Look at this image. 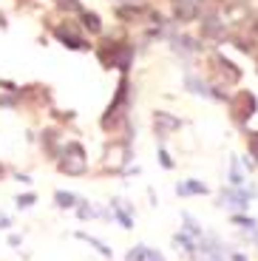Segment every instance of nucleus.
I'll return each instance as SVG.
<instances>
[{
    "label": "nucleus",
    "instance_id": "obj_16",
    "mask_svg": "<svg viewBox=\"0 0 258 261\" xmlns=\"http://www.w3.org/2000/svg\"><path fill=\"white\" fill-rule=\"evenodd\" d=\"M233 222H236V224H244L247 230H255V227H258V224H255V219H247V216H236Z\"/></svg>",
    "mask_w": 258,
    "mask_h": 261
},
{
    "label": "nucleus",
    "instance_id": "obj_18",
    "mask_svg": "<svg viewBox=\"0 0 258 261\" xmlns=\"http://www.w3.org/2000/svg\"><path fill=\"white\" fill-rule=\"evenodd\" d=\"M176 43H182V48H185V51H196V48H199V46H196V43H193L190 37H179Z\"/></svg>",
    "mask_w": 258,
    "mask_h": 261
},
{
    "label": "nucleus",
    "instance_id": "obj_10",
    "mask_svg": "<svg viewBox=\"0 0 258 261\" xmlns=\"http://www.w3.org/2000/svg\"><path fill=\"white\" fill-rule=\"evenodd\" d=\"M241 185H244V176H241L239 159H233V165H230V188H241Z\"/></svg>",
    "mask_w": 258,
    "mask_h": 261
},
{
    "label": "nucleus",
    "instance_id": "obj_14",
    "mask_svg": "<svg viewBox=\"0 0 258 261\" xmlns=\"http://www.w3.org/2000/svg\"><path fill=\"white\" fill-rule=\"evenodd\" d=\"M83 20H85V26H88L91 32H99V29H102V26H99V17H97L94 12H85V14H83Z\"/></svg>",
    "mask_w": 258,
    "mask_h": 261
},
{
    "label": "nucleus",
    "instance_id": "obj_8",
    "mask_svg": "<svg viewBox=\"0 0 258 261\" xmlns=\"http://www.w3.org/2000/svg\"><path fill=\"white\" fill-rule=\"evenodd\" d=\"M57 37L63 40V43H68V48H88V46H85V40L74 37V34L65 32V29H57Z\"/></svg>",
    "mask_w": 258,
    "mask_h": 261
},
{
    "label": "nucleus",
    "instance_id": "obj_2",
    "mask_svg": "<svg viewBox=\"0 0 258 261\" xmlns=\"http://www.w3.org/2000/svg\"><path fill=\"white\" fill-rule=\"evenodd\" d=\"M252 193L255 190H241V188H230L221 193V202L227 204V207H239V210H247V204H250Z\"/></svg>",
    "mask_w": 258,
    "mask_h": 261
},
{
    "label": "nucleus",
    "instance_id": "obj_25",
    "mask_svg": "<svg viewBox=\"0 0 258 261\" xmlns=\"http://www.w3.org/2000/svg\"><path fill=\"white\" fill-rule=\"evenodd\" d=\"M159 159H162V165H165V168H170V165H173V162H170V156H168V153H165V150H162V153H159Z\"/></svg>",
    "mask_w": 258,
    "mask_h": 261
},
{
    "label": "nucleus",
    "instance_id": "obj_20",
    "mask_svg": "<svg viewBox=\"0 0 258 261\" xmlns=\"http://www.w3.org/2000/svg\"><path fill=\"white\" fill-rule=\"evenodd\" d=\"M145 261H165V255L156 253V250H148V247H145Z\"/></svg>",
    "mask_w": 258,
    "mask_h": 261
},
{
    "label": "nucleus",
    "instance_id": "obj_15",
    "mask_svg": "<svg viewBox=\"0 0 258 261\" xmlns=\"http://www.w3.org/2000/svg\"><path fill=\"white\" fill-rule=\"evenodd\" d=\"M114 213H116V219L122 222V227H131V219H128V213H125V210L119 207V204H114Z\"/></svg>",
    "mask_w": 258,
    "mask_h": 261
},
{
    "label": "nucleus",
    "instance_id": "obj_17",
    "mask_svg": "<svg viewBox=\"0 0 258 261\" xmlns=\"http://www.w3.org/2000/svg\"><path fill=\"white\" fill-rule=\"evenodd\" d=\"M173 242H176V244H182V247H185L187 253H193V250H196V247H193V242H190V239H187V236H176Z\"/></svg>",
    "mask_w": 258,
    "mask_h": 261
},
{
    "label": "nucleus",
    "instance_id": "obj_26",
    "mask_svg": "<svg viewBox=\"0 0 258 261\" xmlns=\"http://www.w3.org/2000/svg\"><path fill=\"white\" fill-rule=\"evenodd\" d=\"M0 227H9V219H6V216H0Z\"/></svg>",
    "mask_w": 258,
    "mask_h": 261
},
{
    "label": "nucleus",
    "instance_id": "obj_3",
    "mask_svg": "<svg viewBox=\"0 0 258 261\" xmlns=\"http://www.w3.org/2000/svg\"><path fill=\"white\" fill-rule=\"evenodd\" d=\"M252 111H255V97L252 94H239L236 97V102H233V114H236V119L239 122H244V119H250L252 117Z\"/></svg>",
    "mask_w": 258,
    "mask_h": 261
},
{
    "label": "nucleus",
    "instance_id": "obj_6",
    "mask_svg": "<svg viewBox=\"0 0 258 261\" xmlns=\"http://www.w3.org/2000/svg\"><path fill=\"white\" fill-rule=\"evenodd\" d=\"M176 193L179 196H201V193H207V188L199 182V179H187V182L176 185Z\"/></svg>",
    "mask_w": 258,
    "mask_h": 261
},
{
    "label": "nucleus",
    "instance_id": "obj_4",
    "mask_svg": "<svg viewBox=\"0 0 258 261\" xmlns=\"http://www.w3.org/2000/svg\"><path fill=\"white\" fill-rule=\"evenodd\" d=\"M201 0H179V6H176V17L179 20H193L196 12H199Z\"/></svg>",
    "mask_w": 258,
    "mask_h": 261
},
{
    "label": "nucleus",
    "instance_id": "obj_23",
    "mask_svg": "<svg viewBox=\"0 0 258 261\" xmlns=\"http://www.w3.org/2000/svg\"><path fill=\"white\" fill-rule=\"evenodd\" d=\"M80 216L88 219V216H97V210H94V207H80Z\"/></svg>",
    "mask_w": 258,
    "mask_h": 261
},
{
    "label": "nucleus",
    "instance_id": "obj_27",
    "mask_svg": "<svg viewBox=\"0 0 258 261\" xmlns=\"http://www.w3.org/2000/svg\"><path fill=\"white\" fill-rule=\"evenodd\" d=\"M233 261H247L244 255H233Z\"/></svg>",
    "mask_w": 258,
    "mask_h": 261
},
{
    "label": "nucleus",
    "instance_id": "obj_7",
    "mask_svg": "<svg viewBox=\"0 0 258 261\" xmlns=\"http://www.w3.org/2000/svg\"><path fill=\"white\" fill-rule=\"evenodd\" d=\"M213 63H216V65H221V71H227V77H230V80H239V77H241L239 68H236V65H233L230 60H224L221 54H213Z\"/></svg>",
    "mask_w": 258,
    "mask_h": 261
},
{
    "label": "nucleus",
    "instance_id": "obj_13",
    "mask_svg": "<svg viewBox=\"0 0 258 261\" xmlns=\"http://www.w3.org/2000/svg\"><path fill=\"white\" fill-rule=\"evenodd\" d=\"M54 199H57L60 207H74V202H77L71 193H63V190H57V193H54Z\"/></svg>",
    "mask_w": 258,
    "mask_h": 261
},
{
    "label": "nucleus",
    "instance_id": "obj_24",
    "mask_svg": "<svg viewBox=\"0 0 258 261\" xmlns=\"http://www.w3.org/2000/svg\"><path fill=\"white\" fill-rule=\"evenodd\" d=\"M250 145H252V153L258 156V134H252V137H250Z\"/></svg>",
    "mask_w": 258,
    "mask_h": 261
},
{
    "label": "nucleus",
    "instance_id": "obj_21",
    "mask_svg": "<svg viewBox=\"0 0 258 261\" xmlns=\"http://www.w3.org/2000/svg\"><path fill=\"white\" fill-rule=\"evenodd\" d=\"M17 204H20V207H32V204H34V193L20 196V199H17Z\"/></svg>",
    "mask_w": 258,
    "mask_h": 261
},
{
    "label": "nucleus",
    "instance_id": "obj_1",
    "mask_svg": "<svg viewBox=\"0 0 258 261\" xmlns=\"http://www.w3.org/2000/svg\"><path fill=\"white\" fill-rule=\"evenodd\" d=\"M85 150H83V145H77V142H68L65 145V150H63V159H60V170H65V173H71V176H80L85 170Z\"/></svg>",
    "mask_w": 258,
    "mask_h": 261
},
{
    "label": "nucleus",
    "instance_id": "obj_22",
    "mask_svg": "<svg viewBox=\"0 0 258 261\" xmlns=\"http://www.w3.org/2000/svg\"><path fill=\"white\" fill-rule=\"evenodd\" d=\"M60 6H63V9H71V12H80V3H77V0H60Z\"/></svg>",
    "mask_w": 258,
    "mask_h": 261
},
{
    "label": "nucleus",
    "instance_id": "obj_19",
    "mask_svg": "<svg viewBox=\"0 0 258 261\" xmlns=\"http://www.w3.org/2000/svg\"><path fill=\"white\" fill-rule=\"evenodd\" d=\"M185 224H187V233H190V236H201V230L196 227V222L190 219V216H185Z\"/></svg>",
    "mask_w": 258,
    "mask_h": 261
},
{
    "label": "nucleus",
    "instance_id": "obj_11",
    "mask_svg": "<svg viewBox=\"0 0 258 261\" xmlns=\"http://www.w3.org/2000/svg\"><path fill=\"white\" fill-rule=\"evenodd\" d=\"M77 236H80V239H83V242H88L91 247H97V250H99V255H105V258H111V250L105 247L102 242H97V239H94V236H88V233H77Z\"/></svg>",
    "mask_w": 258,
    "mask_h": 261
},
{
    "label": "nucleus",
    "instance_id": "obj_9",
    "mask_svg": "<svg viewBox=\"0 0 258 261\" xmlns=\"http://www.w3.org/2000/svg\"><path fill=\"white\" fill-rule=\"evenodd\" d=\"M185 83H187V88H193V94H201V97H213V91H210L204 83H199L196 77H187Z\"/></svg>",
    "mask_w": 258,
    "mask_h": 261
},
{
    "label": "nucleus",
    "instance_id": "obj_5",
    "mask_svg": "<svg viewBox=\"0 0 258 261\" xmlns=\"http://www.w3.org/2000/svg\"><path fill=\"white\" fill-rule=\"evenodd\" d=\"M153 125H156V130H159V134H168V130H176V128H179V119L170 117V114H165V111H156Z\"/></svg>",
    "mask_w": 258,
    "mask_h": 261
},
{
    "label": "nucleus",
    "instance_id": "obj_12",
    "mask_svg": "<svg viewBox=\"0 0 258 261\" xmlns=\"http://www.w3.org/2000/svg\"><path fill=\"white\" fill-rule=\"evenodd\" d=\"M201 32H204V34H210V37H219V34L224 32V26H221V23H219L216 17H210V20L204 23V26H201Z\"/></svg>",
    "mask_w": 258,
    "mask_h": 261
}]
</instances>
